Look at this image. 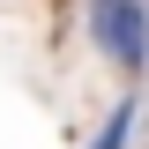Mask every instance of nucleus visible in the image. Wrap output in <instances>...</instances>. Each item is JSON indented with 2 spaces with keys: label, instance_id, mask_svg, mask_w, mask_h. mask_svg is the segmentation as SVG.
Here are the masks:
<instances>
[{
  "label": "nucleus",
  "instance_id": "nucleus-1",
  "mask_svg": "<svg viewBox=\"0 0 149 149\" xmlns=\"http://www.w3.org/2000/svg\"><path fill=\"white\" fill-rule=\"evenodd\" d=\"M90 30H97V45H104L119 67H134V74H142V60H149V15H142V8L104 0V8H90Z\"/></svg>",
  "mask_w": 149,
  "mask_h": 149
},
{
  "label": "nucleus",
  "instance_id": "nucleus-2",
  "mask_svg": "<svg viewBox=\"0 0 149 149\" xmlns=\"http://www.w3.org/2000/svg\"><path fill=\"white\" fill-rule=\"evenodd\" d=\"M127 127H134V97H127V104H119V112L104 119V134H97V149H119V142H127Z\"/></svg>",
  "mask_w": 149,
  "mask_h": 149
}]
</instances>
